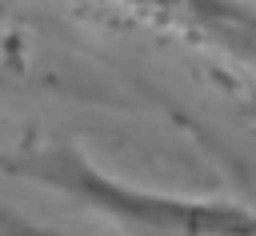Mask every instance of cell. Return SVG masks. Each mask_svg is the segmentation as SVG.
<instances>
[{
  "instance_id": "4",
  "label": "cell",
  "mask_w": 256,
  "mask_h": 236,
  "mask_svg": "<svg viewBox=\"0 0 256 236\" xmlns=\"http://www.w3.org/2000/svg\"><path fill=\"white\" fill-rule=\"evenodd\" d=\"M248 112H252V120H256V104H252V100H248Z\"/></svg>"
},
{
  "instance_id": "1",
  "label": "cell",
  "mask_w": 256,
  "mask_h": 236,
  "mask_svg": "<svg viewBox=\"0 0 256 236\" xmlns=\"http://www.w3.org/2000/svg\"><path fill=\"white\" fill-rule=\"evenodd\" d=\"M0 172L32 180L48 192L68 196L72 204L108 216L112 224L140 236H256V208L236 200L176 196L128 184L100 164H92L72 140L24 136L0 144Z\"/></svg>"
},
{
  "instance_id": "2",
  "label": "cell",
  "mask_w": 256,
  "mask_h": 236,
  "mask_svg": "<svg viewBox=\"0 0 256 236\" xmlns=\"http://www.w3.org/2000/svg\"><path fill=\"white\" fill-rule=\"evenodd\" d=\"M164 32L192 48L216 52L256 76V0H80Z\"/></svg>"
},
{
  "instance_id": "3",
  "label": "cell",
  "mask_w": 256,
  "mask_h": 236,
  "mask_svg": "<svg viewBox=\"0 0 256 236\" xmlns=\"http://www.w3.org/2000/svg\"><path fill=\"white\" fill-rule=\"evenodd\" d=\"M0 236H76V232H60V228H48V224H36L12 208H0Z\"/></svg>"
}]
</instances>
